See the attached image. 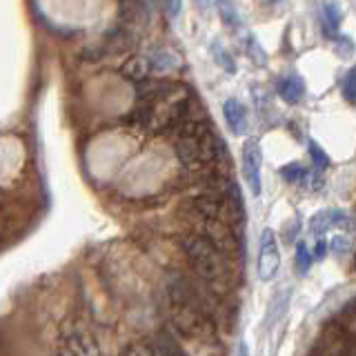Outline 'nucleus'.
Segmentation results:
<instances>
[{
    "label": "nucleus",
    "mask_w": 356,
    "mask_h": 356,
    "mask_svg": "<svg viewBox=\"0 0 356 356\" xmlns=\"http://www.w3.org/2000/svg\"><path fill=\"white\" fill-rule=\"evenodd\" d=\"M178 245H181L192 274L211 292L227 298L236 289V259L222 254L209 238L194 232H185Z\"/></svg>",
    "instance_id": "obj_1"
},
{
    "label": "nucleus",
    "mask_w": 356,
    "mask_h": 356,
    "mask_svg": "<svg viewBox=\"0 0 356 356\" xmlns=\"http://www.w3.org/2000/svg\"><path fill=\"white\" fill-rule=\"evenodd\" d=\"M178 129L176 136V156L185 167H192V170H198V167H205L209 163H214L220 159L222 152V140L211 131L209 125L200 120H185Z\"/></svg>",
    "instance_id": "obj_2"
},
{
    "label": "nucleus",
    "mask_w": 356,
    "mask_h": 356,
    "mask_svg": "<svg viewBox=\"0 0 356 356\" xmlns=\"http://www.w3.org/2000/svg\"><path fill=\"white\" fill-rule=\"evenodd\" d=\"M281 267V250L272 229H263L261 234V248H259V278L263 283L272 281Z\"/></svg>",
    "instance_id": "obj_3"
},
{
    "label": "nucleus",
    "mask_w": 356,
    "mask_h": 356,
    "mask_svg": "<svg viewBox=\"0 0 356 356\" xmlns=\"http://www.w3.org/2000/svg\"><path fill=\"white\" fill-rule=\"evenodd\" d=\"M261 165H263V152H261V143L256 138H250L243 145V176L248 181L250 189L254 196L261 194L263 183H261Z\"/></svg>",
    "instance_id": "obj_4"
},
{
    "label": "nucleus",
    "mask_w": 356,
    "mask_h": 356,
    "mask_svg": "<svg viewBox=\"0 0 356 356\" xmlns=\"http://www.w3.org/2000/svg\"><path fill=\"white\" fill-rule=\"evenodd\" d=\"M222 116H225V122L232 129V134L241 136V134L248 131V109H245V105L241 103V100L227 98L225 105H222Z\"/></svg>",
    "instance_id": "obj_5"
},
{
    "label": "nucleus",
    "mask_w": 356,
    "mask_h": 356,
    "mask_svg": "<svg viewBox=\"0 0 356 356\" xmlns=\"http://www.w3.org/2000/svg\"><path fill=\"white\" fill-rule=\"evenodd\" d=\"M278 96H281L287 105H296L305 96V83L298 74H289L278 81Z\"/></svg>",
    "instance_id": "obj_6"
},
{
    "label": "nucleus",
    "mask_w": 356,
    "mask_h": 356,
    "mask_svg": "<svg viewBox=\"0 0 356 356\" xmlns=\"http://www.w3.org/2000/svg\"><path fill=\"white\" fill-rule=\"evenodd\" d=\"M341 9L337 3H325L323 5V31L327 33L330 38H337V31L341 27Z\"/></svg>",
    "instance_id": "obj_7"
},
{
    "label": "nucleus",
    "mask_w": 356,
    "mask_h": 356,
    "mask_svg": "<svg viewBox=\"0 0 356 356\" xmlns=\"http://www.w3.org/2000/svg\"><path fill=\"white\" fill-rule=\"evenodd\" d=\"M216 9H218L220 20L225 22V27L236 29L241 25V18H238V11H236V5H234V0H216Z\"/></svg>",
    "instance_id": "obj_8"
},
{
    "label": "nucleus",
    "mask_w": 356,
    "mask_h": 356,
    "mask_svg": "<svg viewBox=\"0 0 356 356\" xmlns=\"http://www.w3.org/2000/svg\"><path fill=\"white\" fill-rule=\"evenodd\" d=\"M337 325L345 334H350V337H356V298L350 300V303L341 309V316L337 321Z\"/></svg>",
    "instance_id": "obj_9"
},
{
    "label": "nucleus",
    "mask_w": 356,
    "mask_h": 356,
    "mask_svg": "<svg viewBox=\"0 0 356 356\" xmlns=\"http://www.w3.org/2000/svg\"><path fill=\"white\" fill-rule=\"evenodd\" d=\"M211 56H214V63L218 65V67H222L227 74H234L236 72V63H234V58H232V54L222 47V44H218V42H214L211 44Z\"/></svg>",
    "instance_id": "obj_10"
},
{
    "label": "nucleus",
    "mask_w": 356,
    "mask_h": 356,
    "mask_svg": "<svg viewBox=\"0 0 356 356\" xmlns=\"http://www.w3.org/2000/svg\"><path fill=\"white\" fill-rule=\"evenodd\" d=\"M312 261H314V254L307 250L305 243H298L296 245V270H298L300 276H305L309 272Z\"/></svg>",
    "instance_id": "obj_11"
},
{
    "label": "nucleus",
    "mask_w": 356,
    "mask_h": 356,
    "mask_svg": "<svg viewBox=\"0 0 356 356\" xmlns=\"http://www.w3.org/2000/svg\"><path fill=\"white\" fill-rule=\"evenodd\" d=\"M149 65H152V70H156V72H170V70H174L178 63H176V58H174L172 54L156 51L149 58Z\"/></svg>",
    "instance_id": "obj_12"
},
{
    "label": "nucleus",
    "mask_w": 356,
    "mask_h": 356,
    "mask_svg": "<svg viewBox=\"0 0 356 356\" xmlns=\"http://www.w3.org/2000/svg\"><path fill=\"white\" fill-rule=\"evenodd\" d=\"M341 92H343V98L348 100V103L356 105V67H352V70L345 74Z\"/></svg>",
    "instance_id": "obj_13"
},
{
    "label": "nucleus",
    "mask_w": 356,
    "mask_h": 356,
    "mask_svg": "<svg viewBox=\"0 0 356 356\" xmlns=\"http://www.w3.org/2000/svg\"><path fill=\"white\" fill-rule=\"evenodd\" d=\"M281 176L285 178L287 183H298V181H303V178L307 176V172H305V167H303V165L292 163V165H285V167H283V170H281Z\"/></svg>",
    "instance_id": "obj_14"
},
{
    "label": "nucleus",
    "mask_w": 356,
    "mask_h": 356,
    "mask_svg": "<svg viewBox=\"0 0 356 356\" xmlns=\"http://www.w3.org/2000/svg\"><path fill=\"white\" fill-rule=\"evenodd\" d=\"M309 159H312V163H314L316 170H325V167L330 165L327 154L323 152L318 147V143H314V140H309Z\"/></svg>",
    "instance_id": "obj_15"
},
{
    "label": "nucleus",
    "mask_w": 356,
    "mask_h": 356,
    "mask_svg": "<svg viewBox=\"0 0 356 356\" xmlns=\"http://www.w3.org/2000/svg\"><path fill=\"white\" fill-rule=\"evenodd\" d=\"M248 54H250V58L252 63H256L259 67H263L267 60H265V51L261 49V44L256 38H248Z\"/></svg>",
    "instance_id": "obj_16"
},
{
    "label": "nucleus",
    "mask_w": 356,
    "mask_h": 356,
    "mask_svg": "<svg viewBox=\"0 0 356 356\" xmlns=\"http://www.w3.org/2000/svg\"><path fill=\"white\" fill-rule=\"evenodd\" d=\"M354 51V44L348 36H343V38H337V54L343 56V58H350Z\"/></svg>",
    "instance_id": "obj_17"
},
{
    "label": "nucleus",
    "mask_w": 356,
    "mask_h": 356,
    "mask_svg": "<svg viewBox=\"0 0 356 356\" xmlns=\"http://www.w3.org/2000/svg\"><path fill=\"white\" fill-rule=\"evenodd\" d=\"M330 248L337 252V254H345L350 250V243H348V238H343V236H337L332 243H330Z\"/></svg>",
    "instance_id": "obj_18"
},
{
    "label": "nucleus",
    "mask_w": 356,
    "mask_h": 356,
    "mask_svg": "<svg viewBox=\"0 0 356 356\" xmlns=\"http://www.w3.org/2000/svg\"><path fill=\"white\" fill-rule=\"evenodd\" d=\"M178 9H181V0H167V11H170V16H176Z\"/></svg>",
    "instance_id": "obj_19"
},
{
    "label": "nucleus",
    "mask_w": 356,
    "mask_h": 356,
    "mask_svg": "<svg viewBox=\"0 0 356 356\" xmlns=\"http://www.w3.org/2000/svg\"><path fill=\"white\" fill-rule=\"evenodd\" d=\"M325 252H327V243L321 238V241L316 243V252H314V256H316V259H323V256H325Z\"/></svg>",
    "instance_id": "obj_20"
},
{
    "label": "nucleus",
    "mask_w": 356,
    "mask_h": 356,
    "mask_svg": "<svg viewBox=\"0 0 356 356\" xmlns=\"http://www.w3.org/2000/svg\"><path fill=\"white\" fill-rule=\"evenodd\" d=\"M238 356H248V345H245V343L238 345Z\"/></svg>",
    "instance_id": "obj_21"
}]
</instances>
